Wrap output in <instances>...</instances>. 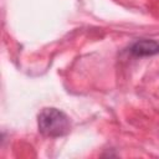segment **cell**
<instances>
[{
  "instance_id": "6da1fadb",
  "label": "cell",
  "mask_w": 159,
  "mask_h": 159,
  "mask_svg": "<svg viewBox=\"0 0 159 159\" xmlns=\"http://www.w3.org/2000/svg\"><path fill=\"white\" fill-rule=\"evenodd\" d=\"M37 127L42 135L48 138H58L70 133L71 122L68 116L55 107L41 109L37 116Z\"/></svg>"
},
{
  "instance_id": "7a4b0ae2",
  "label": "cell",
  "mask_w": 159,
  "mask_h": 159,
  "mask_svg": "<svg viewBox=\"0 0 159 159\" xmlns=\"http://www.w3.org/2000/svg\"><path fill=\"white\" fill-rule=\"evenodd\" d=\"M128 51L134 57L155 56L159 53V41L152 39H139L129 46Z\"/></svg>"
}]
</instances>
